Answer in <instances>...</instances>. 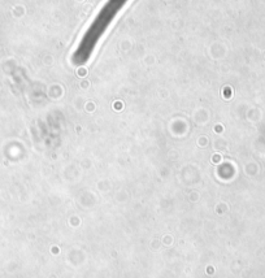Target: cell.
<instances>
[{
  "label": "cell",
  "instance_id": "obj_1",
  "mask_svg": "<svg viewBox=\"0 0 265 278\" xmlns=\"http://www.w3.org/2000/svg\"><path fill=\"white\" fill-rule=\"evenodd\" d=\"M126 0H109L107 5L103 8V10L100 12V15L97 16V18L95 20L93 26L90 27L87 33H86L85 38H83L82 43L79 44V48L74 55V60L78 64H83L87 57L90 56V52L93 51L94 46L96 44V42L99 40L100 35L104 33L105 27L109 25L111 20L114 17L118 9L124 5V3Z\"/></svg>",
  "mask_w": 265,
  "mask_h": 278
}]
</instances>
